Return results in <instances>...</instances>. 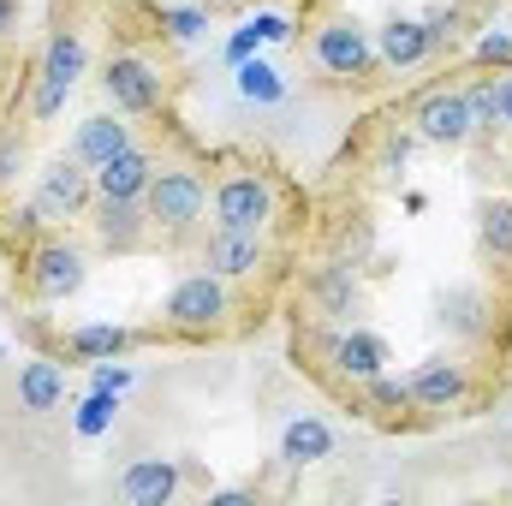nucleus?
<instances>
[{"instance_id": "nucleus-33", "label": "nucleus", "mask_w": 512, "mask_h": 506, "mask_svg": "<svg viewBox=\"0 0 512 506\" xmlns=\"http://www.w3.org/2000/svg\"><path fill=\"white\" fill-rule=\"evenodd\" d=\"M471 54H477V66H489V72H501V66H512V36H507V30H483Z\"/></svg>"}, {"instance_id": "nucleus-32", "label": "nucleus", "mask_w": 512, "mask_h": 506, "mask_svg": "<svg viewBox=\"0 0 512 506\" xmlns=\"http://www.w3.org/2000/svg\"><path fill=\"white\" fill-rule=\"evenodd\" d=\"M370 251H376V227L364 221V215H352V227H340L334 233V256H346V262H370Z\"/></svg>"}, {"instance_id": "nucleus-30", "label": "nucleus", "mask_w": 512, "mask_h": 506, "mask_svg": "<svg viewBox=\"0 0 512 506\" xmlns=\"http://www.w3.org/2000/svg\"><path fill=\"white\" fill-rule=\"evenodd\" d=\"M465 24H471L465 6H435V12H423V30H429V48H435V54H447V48L465 36Z\"/></svg>"}, {"instance_id": "nucleus-10", "label": "nucleus", "mask_w": 512, "mask_h": 506, "mask_svg": "<svg viewBox=\"0 0 512 506\" xmlns=\"http://www.w3.org/2000/svg\"><path fill=\"white\" fill-rule=\"evenodd\" d=\"M268 233H239V227H215L209 239H203V268L209 274H221L227 286H256V280H268Z\"/></svg>"}, {"instance_id": "nucleus-36", "label": "nucleus", "mask_w": 512, "mask_h": 506, "mask_svg": "<svg viewBox=\"0 0 512 506\" xmlns=\"http://www.w3.org/2000/svg\"><path fill=\"white\" fill-rule=\"evenodd\" d=\"M256 48H262V42H256L251 18H245V24H239V30H233V42H227V60H233V66H239V60H245V54H256Z\"/></svg>"}, {"instance_id": "nucleus-15", "label": "nucleus", "mask_w": 512, "mask_h": 506, "mask_svg": "<svg viewBox=\"0 0 512 506\" xmlns=\"http://www.w3.org/2000/svg\"><path fill=\"white\" fill-rule=\"evenodd\" d=\"M441 328L453 340H489L495 334V298H489V286H477V280L447 286L441 292Z\"/></svg>"}, {"instance_id": "nucleus-3", "label": "nucleus", "mask_w": 512, "mask_h": 506, "mask_svg": "<svg viewBox=\"0 0 512 506\" xmlns=\"http://www.w3.org/2000/svg\"><path fill=\"white\" fill-rule=\"evenodd\" d=\"M143 215L167 239L197 233V221L209 215V179H203V167L197 161H161L155 179H149V191H143Z\"/></svg>"}, {"instance_id": "nucleus-37", "label": "nucleus", "mask_w": 512, "mask_h": 506, "mask_svg": "<svg viewBox=\"0 0 512 506\" xmlns=\"http://www.w3.org/2000/svg\"><path fill=\"white\" fill-rule=\"evenodd\" d=\"M495 90H501V131H512V66L495 72Z\"/></svg>"}, {"instance_id": "nucleus-14", "label": "nucleus", "mask_w": 512, "mask_h": 506, "mask_svg": "<svg viewBox=\"0 0 512 506\" xmlns=\"http://www.w3.org/2000/svg\"><path fill=\"white\" fill-rule=\"evenodd\" d=\"M155 167H161V155H155L149 143H131V149L108 155V161L96 167V197H114V203H143V191H149Z\"/></svg>"}, {"instance_id": "nucleus-5", "label": "nucleus", "mask_w": 512, "mask_h": 506, "mask_svg": "<svg viewBox=\"0 0 512 506\" xmlns=\"http://www.w3.org/2000/svg\"><path fill=\"white\" fill-rule=\"evenodd\" d=\"M209 209H215V227L268 233V227L280 221V179H274V173H262V167H233V173L215 185Z\"/></svg>"}, {"instance_id": "nucleus-12", "label": "nucleus", "mask_w": 512, "mask_h": 506, "mask_svg": "<svg viewBox=\"0 0 512 506\" xmlns=\"http://www.w3.org/2000/svg\"><path fill=\"white\" fill-rule=\"evenodd\" d=\"M411 405L417 411H429V417H447V411H465L471 405V393H477V381H471V364H459V358H429V364H417L411 376Z\"/></svg>"}, {"instance_id": "nucleus-21", "label": "nucleus", "mask_w": 512, "mask_h": 506, "mask_svg": "<svg viewBox=\"0 0 512 506\" xmlns=\"http://www.w3.org/2000/svg\"><path fill=\"white\" fill-rule=\"evenodd\" d=\"M137 137H131V120L126 114H90V120H78V131H72V155L84 161V167H102L108 155H120V149H131Z\"/></svg>"}, {"instance_id": "nucleus-34", "label": "nucleus", "mask_w": 512, "mask_h": 506, "mask_svg": "<svg viewBox=\"0 0 512 506\" xmlns=\"http://www.w3.org/2000/svg\"><path fill=\"white\" fill-rule=\"evenodd\" d=\"M251 30L262 48H274V42H292V12H251Z\"/></svg>"}, {"instance_id": "nucleus-17", "label": "nucleus", "mask_w": 512, "mask_h": 506, "mask_svg": "<svg viewBox=\"0 0 512 506\" xmlns=\"http://www.w3.org/2000/svg\"><path fill=\"white\" fill-rule=\"evenodd\" d=\"M179 483H185V465H179V459H161V453L131 459L126 471H120V495H126L131 506H167L179 495Z\"/></svg>"}, {"instance_id": "nucleus-18", "label": "nucleus", "mask_w": 512, "mask_h": 506, "mask_svg": "<svg viewBox=\"0 0 512 506\" xmlns=\"http://www.w3.org/2000/svg\"><path fill=\"white\" fill-rule=\"evenodd\" d=\"M143 334H131L120 322H78L60 334V358H78V364H102V358H126Z\"/></svg>"}, {"instance_id": "nucleus-26", "label": "nucleus", "mask_w": 512, "mask_h": 506, "mask_svg": "<svg viewBox=\"0 0 512 506\" xmlns=\"http://www.w3.org/2000/svg\"><path fill=\"white\" fill-rule=\"evenodd\" d=\"M114 411H120V393H114V387H90L84 405H78V417H72V429H78L84 441H96V435L114 429Z\"/></svg>"}, {"instance_id": "nucleus-7", "label": "nucleus", "mask_w": 512, "mask_h": 506, "mask_svg": "<svg viewBox=\"0 0 512 506\" xmlns=\"http://www.w3.org/2000/svg\"><path fill=\"white\" fill-rule=\"evenodd\" d=\"M84 280H90V262H84V251H78L72 239L42 233V239L24 245V292H30V298L66 304V298L84 292Z\"/></svg>"}, {"instance_id": "nucleus-11", "label": "nucleus", "mask_w": 512, "mask_h": 506, "mask_svg": "<svg viewBox=\"0 0 512 506\" xmlns=\"http://www.w3.org/2000/svg\"><path fill=\"white\" fill-rule=\"evenodd\" d=\"M411 131L435 149H465L477 126H471V108H465V90L459 84H441V90H423L417 108H411Z\"/></svg>"}, {"instance_id": "nucleus-22", "label": "nucleus", "mask_w": 512, "mask_h": 506, "mask_svg": "<svg viewBox=\"0 0 512 506\" xmlns=\"http://www.w3.org/2000/svg\"><path fill=\"white\" fill-rule=\"evenodd\" d=\"M60 399H66V370H60L54 358H24V364H18V405H24V411L42 417V411H54Z\"/></svg>"}, {"instance_id": "nucleus-24", "label": "nucleus", "mask_w": 512, "mask_h": 506, "mask_svg": "<svg viewBox=\"0 0 512 506\" xmlns=\"http://www.w3.org/2000/svg\"><path fill=\"white\" fill-rule=\"evenodd\" d=\"M358 393H364V411H370V417H387V423H399L405 411H417V405H411V387H405V376H387V370L376 381H364Z\"/></svg>"}, {"instance_id": "nucleus-1", "label": "nucleus", "mask_w": 512, "mask_h": 506, "mask_svg": "<svg viewBox=\"0 0 512 506\" xmlns=\"http://www.w3.org/2000/svg\"><path fill=\"white\" fill-rule=\"evenodd\" d=\"M84 72H90V42H84V30H78L72 18H54L42 54H36L30 72H24V108H30V120H36V126L60 120V108H66V96L78 90Z\"/></svg>"}, {"instance_id": "nucleus-9", "label": "nucleus", "mask_w": 512, "mask_h": 506, "mask_svg": "<svg viewBox=\"0 0 512 506\" xmlns=\"http://www.w3.org/2000/svg\"><path fill=\"white\" fill-rule=\"evenodd\" d=\"M322 370L340 381V387H364L387 370V340L364 322H340L328 340H322Z\"/></svg>"}, {"instance_id": "nucleus-35", "label": "nucleus", "mask_w": 512, "mask_h": 506, "mask_svg": "<svg viewBox=\"0 0 512 506\" xmlns=\"http://www.w3.org/2000/svg\"><path fill=\"white\" fill-rule=\"evenodd\" d=\"M90 387H114V393H126V387H131V370H126V364H114V358H102V364L90 370Z\"/></svg>"}, {"instance_id": "nucleus-31", "label": "nucleus", "mask_w": 512, "mask_h": 506, "mask_svg": "<svg viewBox=\"0 0 512 506\" xmlns=\"http://www.w3.org/2000/svg\"><path fill=\"white\" fill-rule=\"evenodd\" d=\"M24 161H30V137H24L18 126H0V191H12V185H18Z\"/></svg>"}, {"instance_id": "nucleus-6", "label": "nucleus", "mask_w": 512, "mask_h": 506, "mask_svg": "<svg viewBox=\"0 0 512 506\" xmlns=\"http://www.w3.org/2000/svg\"><path fill=\"white\" fill-rule=\"evenodd\" d=\"M30 203H36V215H42L48 227L84 221V215L96 209V167H84L72 149H60L54 161H42L36 185H30Z\"/></svg>"}, {"instance_id": "nucleus-39", "label": "nucleus", "mask_w": 512, "mask_h": 506, "mask_svg": "<svg viewBox=\"0 0 512 506\" xmlns=\"http://www.w3.org/2000/svg\"><path fill=\"white\" fill-rule=\"evenodd\" d=\"M209 501L215 506H245V501H256V489H215Z\"/></svg>"}, {"instance_id": "nucleus-13", "label": "nucleus", "mask_w": 512, "mask_h": 506, "mask_svg": "<svg viewBox=\"0 0 512 506\" xmlns=\"http://www.w3.org/2000/svg\"><path fill=\"white\" fill-rule=\"evenodd\" d=\"M304 298L322 310V316H334V322H352L358 316V304H364V280H358V262H346V256H328L310 280H304Z\"/></svg>"}, {"instance_id": "nucleus-28", "label": "nucleus", "mask_w": 512, "mask_h": 506, "mask_svg": "<svg viewBox=\"0 0 512 506\" xmlns=\"http://www.w3.org/2000/svg\"><path fill=\"white\" fill-rule=\"evenodd\" d=\"M155 24L173 36V42H197V36H209V6L197 0V6H155Z\"/></svg>"}, {"instance_id": "nucleus-8", "label": "nucleus", "mask_w": 512, "mask_h": 506, "mask_svg": "<svg viewBox=\"0 0 512 506\" xmlns=\"http://www.w3.org/2000/svg\"><path fill=\"white\" fill-rule=\"evenodd\" d=\"M310 54H316V66L328 72V78H340V84H364L382 60H376V30L370 24H358V18H346V12H334V18H322L316 30H310Z\"/></svg>"}, {"instance_id": "nucleus-2", "label": "nucleus", "mask_w": 512, "mask_h": 506, "mask_svg": "<svg viewBox=\"0 0 512 506\" xmlns=\"http://www.w3.org/2000/svg\"><path fill=\"white\" fill-rule=\"evenodd\" d=\"M233 316H239V298H233V286H227L221 274H209V268L179 274L173 292H167V304H161V328L179 334V340H215V334L233 328Z\"/></svg>"}, {"instance_id": "nucleus-20", "label": "nucleus", "mask_w": 512, "mask_h": 506, "mask_svg": "<svg viewBox=\"0 0 512 506\" xmlns=\"http://www.w3.org/2000/svg\"><path fill=\"white\" fill-rule=\"evenodd\" d=\"M376 60H382L387 72H411V66L435 60L423 18H387L382 30H376Z\"/></svg>"}, {"instance_id": "nucleus-4", "label": "nucleus", "mask_w": 512, "mask_h": 506, "mask_svg": "<svg viewBox=\"0 0 512 506\" xmlns=\"http://www.w3.org/2000/svg\"><path fill=\"white\" fill-rule=\"evenodd\" d=\"M102 96H108V108L114 114H126V120H149V114H161V102H167V72L143 54V48H114L108 60H102Z\"/></svg>"}, {"instance_id": "nucleus-27", "label": "nucleus", "mask_w": 512, "mask_h": 506, "mask_svg": "<svg viewBox=\"0 0 512 506\" xmlns=\"http://www.w3.org/2000/svg\"><path fill=\"white\" fill-rule=\"evenodd\" d=\"M417 143H423V137H417L411 126H387L382 143H376V173H382V179H405V167H411Z\"/></svg>"}, {"instance_id": "nucleus-38", "label": "nucleus", "mask_w": 512, "mask_h": 506, "mask_svg": "<svg viewBox=\"0 0 512 506\" xmlns=\"http://www.w3.org/2000/svg\"><path fill=\"white\" fill-rule=\"evenodd\" d=\"M18 12H24V6H18V0H0V42H6V36H12V30H18Z\"/></svg>"}, {"instance_id": "nucleus-40", "label": "nucleus", "mask_w": 512, "mask_h": 506, "mask_svg": "<svg viewBox=\"0 0 512 506\" xmlns=\"http://www.w3.org/2000/svg\"><path fill=\"white\" fill-rule=\"evenodd\" d=\"M6 72H12V60H6V54H0V84H6Z\"/></svg>"}, {"instance_id": "nucleus-16", "label": "nucleus", "mask_w": 512, "mask_h": 506, "mask_svg": "<svg viewBox=\"0 0 512 506\" xmlns=\"http://www.w3.org/2000/svg\"><path fill=\"white\" fill-rule=\"evenodd\" d=\"M90 221H96V245L114 256H131L149 245V215H143V203H114V197H96V209H90Z\"/></svg>"}, {"instance_id": "nucleus-42", "label": "nucleus", "mask_w": 512, "mask_h": 506, "mask_svg": "<svg viewBox=\"0 0 512 506\" xmlns=\"http://www.w3.org/2000/svg\"><path fill=\"white\" fill-rule=\"evenodd\" d=\"M0 352H6V346H0Z\"/></svg>"}, {"instance_id": "nucleus-19", "label": "nucleus", "mask_w": 512, "mask_h": 506, "mask_svg": "<svg viewBox=\"0 0 512 506\" xmlns=\"http://www.w3.org/2000/svg\"><path fill=\"white\" fill-rule=\"evenodd\" d=\"M328 453H334V429H328L316 411L286 417V429H280V465H286V471H310V465H322Z\"/></svg>"}, {"instance_id": "nucleus-41", "label": "nucleus", "mask_w": 512, "mask_h": 506, "mask_svg": "<svg viewBox=\"0 0 512 506\" xmlns=\"http://www.w3.org/2000/svg\"><path fill=\"white\" fill-rule=\"evenodd\" d=\"M203 6H209V12H215V6H239V0H203Z\"/></svg>"}, {"instance_id": "nucleus-25", "label": "nucleus", "mask_w": 512, "mask_h": 506, "mask_svg": "<svg viewBox=\"0 0 512 506\" xmlns=\"http://www.w3.org/2000/svg\"><path fill=\"white\" fill-rule=\"evenodd\" d=\"M459 90H465V108H471L477 137H483V131H501V90H495V72H489V66H483L477 78H465Z\"/></svg>"}, {"instance_id": "nucleus-29", "label": "nucleus", "mask_w": 512, "mask_h": 506, "mask_svg": "<svg viewBox=\"0 0 512 506\" xmlns=\"http://www.w3.org/2000/svg\"><path fill=\"white\" fill-rule=\"evenodd\" d=\"M483 245L495 262H512V197L483 203Z\"/></svg>"}, {"instance_id": "nucleus-23", "label": "nucleus", "mask_w": 512, "mask_h": 506, "mask_svg": "<svg viewBox=\"0 0 512 506\" xmlns=\"http://www.w3.org/2000/svg\"><path fill=\"white\" fill-rule=\"evenodd\" d=\"M233 96H239L245 108H274V102H286V78H280L274 60L245 54V60L233 66Z\"/></svg>"}]
</instances>
